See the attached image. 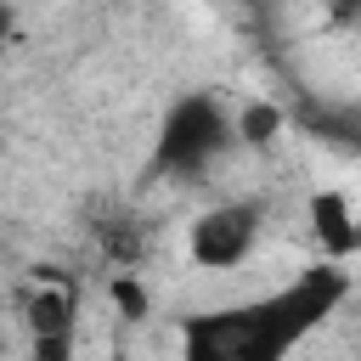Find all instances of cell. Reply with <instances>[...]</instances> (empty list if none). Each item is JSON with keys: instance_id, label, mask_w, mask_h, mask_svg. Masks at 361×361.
I'll return each instance as SVG.
<instances>
[{"instance_id": "6da1fadb", "label": "cell", "mask_w": 361, "mask_h": 361, "mask_svg": "<svg viewBox=\"0 0 361 361\" xmlns=\"http://www.w3.org/2000/svg\"><path fill=\"white\" fill-rule=\"evenodd\" d=\"M350 293L338 265H310L248 305L197 310L180 322V361H288Z\"/></svg>"}, {"instance_id": "7a4b0ae2", "label": "cell", "mask_w": 361, "mask_h": 361, "mask_svg": "<svg viewBox=\"0 0 361 361\" xmlns=\"http://www.w3.org/2000/svg\"><path fill=\"white\" fill-rule=\"evenodd\" d=\"M231 135H237V124H226V113H220L214 96H180V102L164 113L152 164H158L164 175H180V180H186V175H203V169L226 152Z\"/></svg>"}, {"instance_id": "3957f363", "label": "cell", "mask_w": 361, "mask_h": 361, "mask_svg": "<svg viewBox=\"0 0 361 361\" xmlns=\"http://www.w3.org/2000/svg\"><path fill=\"white\" fill-rule=\"evenodd\" d=\"M259 243V209L254 203H214L192 226V259L203 271H231L254 254Z\"/></svg>"}, {"instance_id": "277c9868", "label": "cell", "mask_w": 361, "mask_h": 361, "mask_svg": "<svg viewBox=\"0 0 361 361\" xmlns=\"http://www.w3.org/2000/svg\"><path fill=\"white\" fill-rule=\"evenodd\" d=\"M28 361H73V293L39 288L28 305Z\"/></svg>"}, {"instance_id": "5b68a950", "label": "cell", "mask_w": 361, "mask_h": 361, "mask_svg": "<svg viewBox=\"0 0 361 361\" xmlns=\"http://www.w3.org/2000/svg\"><path fill=\"white\" fill-rule=\"evenodd\" d=\"M310 226H316V237H322L333 254H344V248H355V243H361V231H355V214H350L344 192H316V197H310Z\"/></svg>"}, {"instance_id": "8992f818", "label": "cell", "mask_w": 361, "mask_h": 361, "mask_svg": "<svg viewBox=\"0 0 361 361\" xmlns=\"http://www.w3.org/2000/svg\"><path fill=\"white\" fill-rule=\"evenodd\" d=\"M276 130H282V113H276L271 102H248V107L237 113V141H248V147L276 141Z\"/></svg>"}, {"instance_id": "52a82bcc", "label": "cell", "mask_w": 361, "mask_h": 361, "mask_svg": "<svg viewBox=\"0 0 361 361\" xmlns=\"http://www.w3.org/2000/svg\"><path fill=\"white\" fill-rule=\"evenodd\" d=\"M113 305H118L130 322H141V316H147V288L130 282V276H118V282H113Z\"/></svg>"}, {"instance_id": "ba28073f", "label": "cell", "mask_w": 361, "mask_h": 361, "mask_svg": "<svg viewBox=\"0 0 361 361\" xmlns=\"http://www.w3.org/2000/svg\"><path fill=\"white\" fill-rule=\"evenodd\" d=\"M333 17H361V0H333Z\"/></svg>"}, {"instance_id": "9c48e42d", "label": "cell", "mask_w": 361, "mask_h": 361, "mask_svg": "<svg viewBox=\"0 0 361 361\" xmlns=\"http://www.w3.org/2000/svg\"><path fill=\"white\" fill-rule=\"evenodd\" d=\"M113 361H124V355H113Z\"/></svg>"}]
</instances>
